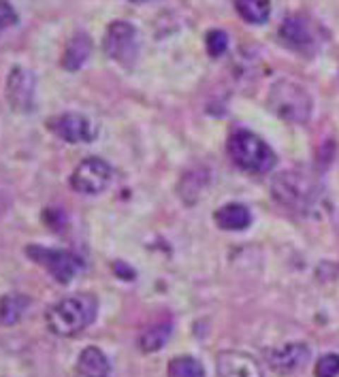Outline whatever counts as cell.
I'll return each instance as SVG.
<instances>
[{
    "label": "cell",
    "mask_w": 339,
    "mask_h": 377,
    "mask_svg": "<svg viewBox=\"0 0 339 377\" xmlns=\"http://www.w3.org/2000/svg\"><path fill=\"white\" fill-rule=\"evenodd\" d=\"M96 318V299L92 294L69 297L52 305L45 313L47 328L58 337H75Z\"/></svg>",
    "instance_id": "cell-1"
},
{
    "label": "cell",
    "mask_w": 339,
    "mask_h": 377,
    "mask_svg": "<svg viewBox=\"0 0 339 377\" xmlns=\"http://www.w3.org/2000/svg\"><path fill=\"white\" fill-rule=\"evenodd\" d=\"M226 150H229V156L237 169L252 173V175L269 173L275 164L273 150L258 135H254L250 131L233 133L229 137V143H226Z\"/></svg>",
    "instance_id": "cell-2"
},
{
    "label": "cell",
    "mask_w": 339,
    "mask_h": 377,
    "mask_svg": "<svg viewBox=\"0 0 339 377\" xmlns=\"http://www.w3.org/2000/svg\"><path fill=\"white\" fill-rule=\"evenodd\" d=\"M267 102L271 111L288 124H305L311 117V94L295 79H280L271 85Z\"/></svg>",
    "instance_id": "cell-3"
},
{
    "label": "cell",
    "mask_w": 339,
    "mask_h": 377,
    "mask_svg": "<svg viewBox=\"0 0 339 377\" xmlns=\"http://www.w3.org/2000/svg\"><path fill=\"white\" fill-rule=\"evenodd\" d=\"M139 47H141L139 30L133 24L122 20L109 24L102 39V49L113 62L122 66H133L139 58Z\"/></svg>",
    "instance_id": "cell-4"
},
{
    "label": "cell",
    "mask_w": 339,
    "mask_h": 377,
    "mask_svg": "<svg viewBox=\"0 0 339 377\" xmlns=\"http://www.w3.org/2000/svg\"><path fill=\"white\" fill-rule=\"evenodd\" d=\"M273 198H278L288 209L301 211L311 207L316 198V186L314 181L301 173V171H286L280 173L273 181Z\"/></svg>",
    "instance_id": "cell-5"
},
{
    "label": "cell",
    "mask_w": 339,
    "mask_h": 377,
    "mask_svg": "<svg viewBox=\"0 0 339 377\" xmlns=\"http://www.w3.org/2000/svg\"><path fill=\"white\" fill-rule=\"evenodd\" d=\"M26 254L60 284L73 282V277L81 271V261L66 249H49L41 245H30L26 247Z\"/></svg>",
    "instance_id": "cell-6"
},
{
    "label": "cell",
    "mask_w": 339,
    "mask_h": 377,
    "mask_svg": "<svg viewBox=\"0 0 339 377\" xmlns=\"http://www.w3.org/2000/svg\"><path fill=\"white\" fill-rule=\"evenodd\" d=\"M113 179V169L102 158H85L77 164L71 175V188L79 194H100L109 188Z\"/></svg>",
    "instance_id": "cell-7"
},
{
    "label": "cell",
    "mask_w": 339,
    "mask_h": 377,
    "mask_svg": "<svg viewBox=\"0 0 339 377\" xmlns=\"http://www.w3.org/2000/svg\"><path fill=\"white\" fill-rule=\"evenodd\" d=\"M35 75L24 66H13L7 75L5 98L9 107L18 113H28L35 109Z\"/></svg>",
    "instance_id": "cell-8"
},
{
    "label": "cell",
    "mask_w": 339,
    "mask_h": 377,
    "mask_svg": "<svg viewBox=\"0 0 339 377\" xmlns=\"http://www.w3.org/2000/svg\"><path fill=\"white\" fill-rule=\"evenodd\" d=\"M47 128L66 143H90L96 137V126L81 113H62L49 117Z\"/></svg>",
    "instance_id": "cell-9"
},
{
    "label": "cell",
    "mask_w": 339,
    "mask_h": 377,
    "mask_svg": "<svg viewBox=\"0 0 339 377\" xmlns=\"http://www.w3.org/2000/svg\"><path fill=\"white\" fill-rule=\"evenodd\" d=\"M218 377H263V369L254 356L248 352L226 349L215 358Z\"/></svg>",
    "instance_id": "cell-10"
},
{
    "label": "cell",
    "mask_w": 339,
    "mask_h": 377,
    "mask_svg": "<svg viewBox=\"0 0 339 377\" xmlns=\"http://www.w3.org/2000/svg\"><path fill=\"white\" fill-rule=\"evenodd\" d=\"M309 358V347L305 343H286L269 354V364L278 373H295Z\"/></svg>",
    "instance_id": "cell-11"
},
{
    "label": "cell",
    "mask_w": 339,
    "mask_h": 377,
    "mask_svg": "<svg viewBox=\"0 0 339 377\" xmlns=\"http://www.w3.org/2000/svg\"><path fill=\"white\" fill-rule=\"evenodd\" d=\"M213 220L222 230H246L252 224V213L246 205L229 203L213 213Z\"/></svg>",
    "instance_id": "cell-12"
},
{
    "label": "cell",
    "mask_w": 339,
    "mask_h": 377,
    "mask_svg": "<svg viewBox=\"0 0 339 377\" xmlns=\"http://www.w3.org/2000/svg\"><path fill=\"white\" fill-rule=\"evenodd\" d=\"M92 54V41L85 32H77L69 43H66V49L62 54V66L66 71H79L85 60L90 58Z\"/></svg>",
    "instance_id": "cell-13"
},
{
    "label": "cell",
    "mask_w": 339,
    "mask_h": 377,
    "mask_svg": "<svg viewBox=\"0 0 339 377\" xmlns=\"http://www.w3.org/2000/svg\"><path fill=\"white\" fill-rule=\"evenodd\" d=\"M77 371H79L81 377H109L111 364H109L107 356L98 347L90 345V347H85L79 354V358H77Z\"/></svg>",
    "instance_id": "cell-14"
},
{
    "label": "cell",
    "mask_w": 339,
    "mask_h": 377,
    "mask_svg": "<svg viewBox=\"0 0 339 377\" xmlns=\"http://www.w3.org/2000/svg\"><path fill=\"white\" fill-rule=\"evenodd\" d=\"M280 37L286 45L290 47H307L314 39H311V28L307 24V20L299 18V16H292V18H286L282 28H280Z\"/></svg>",
    "instance_id": "cell-15"
},
{
    "label": "cell",
    "mask_w": 339,
    "mask_h": 377,
    "mask_svg": "<svg viewBox=\"0 0 339 377\" xmlns=\"http://www.w3.org/2000/svg\"><path fill=\"white\" fill-rule=\"evenodd\" d=\"M28 305H30V301L24 294H18V292L5 294L3 299H0V324L3 326L18 324L24 318Z\"/></svg>",
    "instance_id": "cell-16"
},
{
    "label": "cell",
    "mask_w": 339,
    "mask_h": 377,
    "mask_svg": "<svg viewBox=\"0 0 339 377\" xmlns=\"http://www.w3.org/2000/svg\"><path fill=\"white\" fill-rule=\"evenodd\" d=\"M237 13L254 26H261L271 16V0H235Z\"/></svg>",
    "instance_id": "cell-17"
},
{
    "label": "cell",
    "mask_w": 339,
    "mask_h": 377,
    "mask_svg": "<svg viewBox=\"0 0 339 377\" xmlns=\"http://www.w3.org/2000/svg\"><path fill=\"white\" fill-rule=\"evenodd\" d=\"M171 337V324H154L150 328H145L139 337V347L145 352V354H152V352H158L165 347V343L169 341Z\"/></svg>",
    "instance_id": "cell-18"
},
{
    "label": "cell",
    "mask_w": 339,
    "mask_h": 377,
    "mask_svg": "<svg viewBox=\"0 0 339 377\" xmlns=\"http://www.w3.org/2000/svg\"><path fill=\"white\" fill-rule=\"evenodd\" d=\"M167 377H205V369L196 358L177 356L169 362Z\"/></svg>",
    "instance_id": "cell-19"
},
{
    "label": "cell",
    "mask_w": 339,
    "mask_h": 377,
    "mask_svg": "<svg viewBox=\"0 0 339 377\" xmlns=\"http://www.w3.org/2000/svg\"><path fill=\"white\" fill-rule=\"evenodd\" d=\"M339 375V354H324L314 366V377H337Z\"/></svg>",
    "instance_id": "cell-20"
},
{
    "label": "cell",
    "mask_w": 339,
    "mask_h": 377,
    "mask_svg": "<svg viewBox=\"0 0 339 377\" xmlns=\"http://www.w3.org/2000/svg\"><path fill=\"white\" fill-rule=\"evenodd\" d=\"M205 47H207L209 56L220 58L226 52V47H229V37H226V32H222V30H209L205 35Z\"/></svg>",
    "instance_id": "cell-21"
},
{
    "label": "cell",
    "mask_w": 339,
    "mask_h": 377,
    "mask_svg": "<svg viewBox=\"0 0 339 377\" xmlns=\"http://www.w3.org/2000/svg\"><path fill=\"white\" fill-rule=\"evenodd\" d=\"M18 24V13L9 0H0V35Z\"/></svg>",
    "instance_id": "cell-22"
},
{
    "label": "cell",
    "mask_w": 339,
    "mask_h": 377,
    "mask_svg": "<svg viewBox=\"0 0 339 377\" xmlns=\"http://www.w3.org/2000/svg\"><path fill=\"white\" fill-rule=\"evenodd\" d=\"M133 3H148V0H133Z\"/></svg>",
    "instance_id": "cell-23"
}]
</instances>
